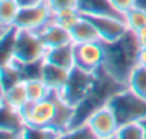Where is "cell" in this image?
<instances>
[{
  "mask_svg": "<svg viewBox=\"0 0 146 139\" xmlns=\"http://www.w3.org/2000/svg\"><path fill=\"white\" fill-rule=\"evenodd\" d=\"M83 16H86L96 26L103 43L116 42L129 30L125 17L120 16H110V15H83Z\"/></svg>",
  "mask_w": 146,
  "mask_h": 139,
  "instance_id": "obj_9",
  "label": "cell"
},
{
  "mask_svg": "<svg viewBox=\"0 0 146 139\" xmlns=\"http://www.w3.org/2000/svg\"><path fill=\"white\" fill-rule=\"evenodd\" d=\"M64 139H79V138H86V139H98L96 135L93 133V130L90 129V126L86 123V122H82V123H78L75 126H72L69 130H66L63 133Z\"/></svg>",
  "mask_w": 146,
  "mask_h": 139,
  "instance_id": "obj_24",
  "label": "cell"
},
{
  "mask_svg": "<svg viewBox=\"0 0 146 139\" xmlns=\"http://www.w3.org/2000/svg\"><path fill=\"white\" fill-rule=\"evenodd\" d=\"M125 20L127 23V27L133 32H136L140 27L146 26V9L142 6H135L129 12L125 13Z\"/></svg>",
  "mask_w": 146,
  "mask_h": 139,
  "instance_id": "obj_23",
  "label": "cell"
},
{
  "mask_svg": "<svg viewBox=\"0 0 146 139\" xmlns=\"http://www.w3.org/2000/svg\"><path fill=\"white\" fill-rule=\"evenodd\" d=\"M82 17H83V15L78 7H66V9L53 12V22L69 32Z\"/></svg>",
  "mask_w": 146,
  "mask_h": 139,
  "instance_id": "obj_18",
  "label": "cell"
},
{
  "mask_svg": "<svg viewBox=\"0 0 146 139\" xmlns=\"http://www.w3.org/2000/svg\"><path fill=\"white\" fill-rule=\"evenodd\" d=\"M108 103L113 109L119 125L133 120H143L146 118V99L137 96L129 88L117 90L108 100Z\"/></svg>",
  "mask_w": 146,
  "mask_h": 139,
  "instance_id": "obj_4",
  "label": "cell"
},
{
  "mask_svg": "<svg viewBox=\"0 0 146 139\" xmlns=\"http://www.w3.org/2000/svg\"><path fill=\"white\" fill-rule=\"evenodd\" d=\"M52 22H53V10L46 2L40 5L22 7L15 22V26L20 30H30L39 33Z\"/></svg>",
  "mask_w": 146,
  "mask_h": 139,
  "instance_id": "obj_5",
  "label": "cell"
},
{
  "mask_svg": "<svg viewBox=\"0 0 146 139\" xmlns=\"http://www.w3.org/2000/svg\"><path fill=\"white\" fill-rule=\"evenodd\" d=\"M78 7L82 15H110L125 17L112 6L109 0H79Z\"/></svg>",
  "mask_w": 146,
  "mask_h": 139,
  "instance_id": "obj_16",
  "label": "cell"
},
{
  "mask_svg": "<svg viewBox=\"0 0 146 139\" xmlns=\"http://www.w3.org/2000/svg\"><path fill=\"white\" fill-rule=\"evenodd\" d=\"M47 5L50 6L53 12H56V10L66 9V7H78L79 0H47Z\"/></svg>",
  "mask_w": 146,
  "mask_h": 139,
  "instance_id": "obj_26",
  "label": "cell"
},
{
  "mask_svg": "<svg viewBox=\"0 0 146 139\" xmlns=\"http://www.w3.org/2000/svg\"><path fill=\"white\" fill-rule=\"evenodd\" d=\"M22 113L25 116L26 125L33 128H44L52 126L56 115V102L53 96L39 100V102H29L23 109Z\"/></svg>",
  "mask_w": 146,
  "mask_h": 139,
  "instance_id": "obj_8",
  "label": "cell"
},
{
  "mask_svg": "<svg viewBox=\"0 0 146 139\" xmlns=\"http://www.w3.org/2000/svg\"><path fill=\"white\" fill-rule=\"evenodd\" d=\"M69 75H70V70H67L64 67H60V66H57L46 59H43L40 63L39 76L49 86V89L52 92L59 93L64 88V85L69 79Z\"/></svg>",
  "mask_w": 146,
  "mask_h": 139,
  "instance_id": "obj_11",
  "label": "cell"
},
{
  "mask_svg": "<svg viewBox=\"0 0 146 139\" xmlns=\"http://www.w3.org/2000/svg\"><path fill=\"white\" fill-rule=\"evenodd\" d=\"M115 139H146V126L143 120H133L119 125Z\"/></svg>",
  "mask_w": 146,
  "mask_h": 139,
  "instance_id": "obj_19",
  "label": "cell"
},
{
  "mask_svg": "<svg viewBox=\"0 0 146 139\" xmlns=\"http://www.w3.org/2000/svg\"><path fill=\"white\" fill-rule=\"evenodd\" d=\"M17 2L20 3V6H22V7H25V6H33V5L46 3L47 0H17Z\"/></svg>",
  "mask_w": 146,
  "mask_h": 139,
  "instance_id": "obj_29",
  "label": "cell"
},
{
  "mask_svg": "<svg viewBox=\"0 0 146 139\" xmlns=\"http://www.w3.org/2000/svg\"><path fill=\"white\" fill-rule=\"evenodd\" d=\"M46 52L47 47L37 32L17 29L13 49V60L16 63H19L22 67L35 66L44 59Z\"/></svg>",
  "mask_w": 146,
  "mask_h": 139,
  "instance_id": "obj_2",
  "label": "cell"
},
{
  "mask_svg": "<svg viewBox=\"0 0 146 139\" xmlns=\"http://www.w3.org/2000/svg\"><path fill=\"white\" fill-rule=\"evenodd\" d=\"M76 67L82 70L96 73L100 70L105 62V45L103 42L75 43Z\"/></svg>",
  "mask_w": 146,
  "mask_h": 139,
  "instance_id": "obj_7",
  "label": "cell"
},
{
  "mask_svg": "<svg viewBox=\"0 0 146 139\" xmlns=\"http://www.w3.org/2000/svg\"><path fill=\"white\" fill-rule=\"evenodd\" d=\"M39 35H40V39L43 40V43L47 49H53V47H59V46L73 43L70 32L60 27L54 22L49 23L44 29H42L39 32Z\"/></svg>",
  "mask_w": 146,
  "mask_h": 139,
  "instance_id": "obj_12",
  "label": "cell"
},
{
  "mask_svg": "<svg viewBox=\"0 0 146 139\" xmlns=\"http://www.w3.org/2000/svg\"><path fill=\"white\" fill-rule=\"evenodd\" d=\"M126 88H129L137 96L146 99V67L145 66L137 65L133 69V72L129 76Z\"/></svg>",
  "mask_w": 146,
  "mask_h": 139,
  "instance_id": "obj_20",
  "label": "cell"
},
{
  "mask_svg": "<svg viewBox=\"0 0 146 139\" xmlns=\"http://www.w3.org/2000/svg\"><path fill=\"white\" fill-rule=\"evenodd\" d=\"M23 138L26 139H62V133L52 126H44V128L26 126L23 130Z\"/></svg>",
  "mask_w": 146,
  "mask_h": 139,
  "instance_id": "obj_22",
  "label": "cell"
},
{
  "mask_svg": "<svg viewBox=\"0 0 146 139\" xmlns=\"http://www.w3.org/2000/svg\"><path fill=\"white\" fill-rule=\"evenodd\" d=\"M143 123H145V126H146V118H145V119H143Z\"/></svg>",
  "mask_w": 146,
  "mask_h": 139,
  "instance_id": "obj_30",
  "label": "cell"
},
{
  "mask_svg": "<svg viewBox=\"0 0 146 139\" xmlns=\"http://www.w3.org/2000/svg\"><path fill=\"white\" fill-rule=\"evenodd\" d=\"M135 35H136V37H137L140 46H146V26L137 29V30L135 32Z\"/></svg>",
  "mask_w": 146,
  "mask_h": 139,
  "instance_id": "obj_27",
  "label": "cell"
},
{
  "mask_svg": "<svg viewBox=\"0 0 146 139\" xmlns=\"http://www.w3.org/2000/svg\"><path fill=\"white\" fill-rule=\"evenodd\" d=\"M46 60L64 67L67 70H72L73 67H76V57H75V43H69L64 46H59V47H53V49H47Z\"/></svg>",
  "mask_w": 146,
  "mask_h": 139,
  "instance_id": "obj_13",
  "label": "cell"
},
{
  "mask_svg": "<svg viewBox=\"0 0 146 139\" xmlns=\"http://www.w3.org/2000/svg\"><path fill=\"white\" fill-rule=\"evenodd\" d=\"M137 65L146 67V46H140L139 55H137Z\"/></svg>",
  "mask_w": 146,
  "mask_h": 139,
  "instance_id": "obj_28",
  "label": "cell"
},
{
  "mask_svg": "<svg viewBox=\"0 0 146 139\" xmlns=\"http://www.w3.org/2000/svg\"><path fill=\"white\" fill-rule=\"evenodd\" d=\"M85 122L90 126L98 139H115V133L119 128L116 115L108 102L95 109Z\"/></svg>",
  "mask_w": 146,
  "mask_h": 139,
  "instance_id": "obj_6",
  "label": "cell"
},
{
  "mask_svg": "<svg viewBox=\"0 0 146 139\" xmlns=\"http://www.w3.org/2000/svg\"><path fill=\"white\" fill-rule=\"evenodd\" d=\"M73 43H89V42H102L100 35L96 29V26L83 16L70 30Z\"/></svg>",
  "mask_w": 146,
  "mask_h": 139,
  "instance_id": "obj_14",
  "label": "cell"
},
{
  "mask_svg": "<svg viewBox=\"0 0 146 139\" xmlns=\"http://www.w3.org/2000/svg\"><path fill=\"white\" fill-rule=\"evenodd\" d=\"M20 9L17 0H0V26H15Z\"/></svg>",
  "mask_w": 146,
  "mask_h": 139,
  "instance_id": "obj_21",
  "label": "cell"
},
{
  "mask_svg": "<svg viewBox=\"0 0 146 139\" xmlns=\"http://www.w3.org/2000/svg\"><path fill=\"white\" fill-rule=\"evenodd\" d=\"M2 102L9 105L13 109L22 110L29 103L25 79H22L20 82H17V83L12 85L10 88H7L6 90H3L2 92Z\"/></svg>",
  "mask_w": 146,
  "mask_h": 139,
  "instance_id": "obj_15",
  "label": "cell"
},
{
  "mask_svg": "<svg viewBox=\"0 0 146 139\" xmlns=\"http://www.w3.org/2000/svg\"><path fill=\"white\" fill-rule=\"evenodd\" d=\"M105 45V62L102 69L117 83L126 86L130 73L137 66L140 43L133 30H127L120 39Z\"/></svg>",
  "mask_w": 146,
  "mask_h": 139,
  "instance_id": "obj_1",
  "label": "cell"
},
{
  "mask_svg": "<svg viewBox=\"0 0 146 139\" xmlns=\"http://www.w3.org/2000/svg\"><path fill=\"white\" fill-rule=\"evenodd\" d=\"M26 120L22 110L13 109L2 102V125L0 136L2 138H23V130L26 128Z\"/></svg>",
  "mask_w": 146,
  "mask_h": 139,
  "instance_id": "obj_10",
  "label": "cell"
},
{
  "mask_svg": "<svg viewBox=\"0 0 146 139\" xmlns=\"http://www.w3.org/2000/svg\"><path fill=\"white\" fill-rule=\"evenodd\" d=\"M26 82V90H27V98L29 102H39L52 95V90L49 86L42 80L40 76H30L25 78Z\"/></svg>",
  "mask_w": 146,
  "mask_h": 139,
  "instance_id": "obj_17",
  "label": "cell"
},
{
  "mask_svg": "<svg viewBox=\"0 0 146 139\" xmlns=\"http://www.w3.org/2000/svg\"><path fill=\"white\" fill-rule=\"evenodd\" d=\"M96 82H98V72L90 73L82 70L79 67H73L70 70L64 88L59 92V95L66 103H69L73 108H78L92 93V90L96 86Z\"/></svg>",
  "mask_w": 146,
  "mask_h": 139,
  "instance_id": "obj_3",
  "label": "cell"
},
{
  "mask_svg": "<svg viewBox=\"0 0 146 139\" xmlns=\"http://www.w3.org/2000/svg\"><path fill=\"white\" fill-rule=\"evenodd\" d=\"M112 3V6L125 16L126 12H129L132 7H135L137 5V0H109Z\"/></svg>",
  "mask_w": 146,
  "mask_h": 139,
  "instance_id": "obj_25",
  "label": "cell"
}]
</instances>
